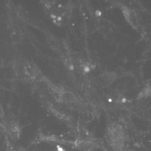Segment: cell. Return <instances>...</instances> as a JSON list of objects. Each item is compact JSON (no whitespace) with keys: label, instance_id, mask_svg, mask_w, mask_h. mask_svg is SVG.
Masks as SVG:
<instances>
[{"label":"cell","instance_id":"obj_1","mask_svg":"<svg viewBox=\"0 0 151 151\" xmlns=\"http://www.w3.org/2000/svg\"><path fill=\"white\" fill-rule=\"evenodd\" d=\"M109 143L115 151H122L124 146V136L122 130L118 125L112 127L108 133Z\"/></svg>","mask_w":151,"mask_h":151},{"label":"cell","instance_id":"obj_2","mask_svg":"<svg viewBox=\"0 0 151 151\" xmlns=\"http://www.w3.org/2000/svg\"><path fill=\"white\" fill-rule=\"evenodd\" d=\"M116 77V74H114L112 73H106L105 74L102 76L103 79L106 82H112L114 81Z\"/></svg>","mask_w":151,"mask_h":151}]
</instances>
